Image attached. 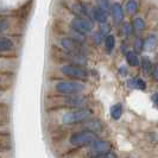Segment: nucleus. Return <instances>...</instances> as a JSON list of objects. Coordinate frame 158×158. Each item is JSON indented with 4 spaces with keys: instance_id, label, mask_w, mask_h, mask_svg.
I'll list each match as a JSON object with an SVG mask.
<instances>
[{
    "instance_id": "1",
    "label": "nucleus",
    "mask_w": 158,
    "mask_h": 158,
    "mask_svg": "<svg viewBox=\"0 0 158 158\" xmlns=\"http://www.w3.org/2000/svg\"><path fill=\"white\" fill-rule=\"evenodd\" d=\"M51 88L56 95H61V96L85 94L89 89L87 83H85L83 81L71 79L56 80L55 82L51 83Z\"/></svg>"
},
{
    "instance_id": "2",
    "label": "nucleus",
    "mask_w": 158,
    "mask_h": 158,
    "mask_svg": "<svg viewBox=\"0 0 158 158\" xmlns=\"http://www.w3.org/2000/svg\"><path fill=\"white\" fill-rule=\"evenodd\" d=\"M90 98L85 94L77 95H65L61 96L57 95L55 98H51V108L55 110H67V108H80V107H87L90 103Z\"/></svg>"
},
{
    "instance_id": "3",
    "label": "nucleus",
    "mask_w": 158,
    "mask_h": 158,
    "mask_svg": "<svg viewBox=\"0 0 158 158\" xmlns=\"http://www.w3.org/2000/svg\"><path fill=\"white\" fill-rule=\"evenodd\" d=\"M94 115V111L90 107H80V108H67L61 114L58 121L63 126H73L81 124L82 121Z\"/></svg>"
},
{
    "instance_id": "4",
    "label": "nucleus",
    "mask_w": 158,
    "mask_h": 158,
    "mask_svg": "<svg viewBox=\"0 0 158 158\" xmlns=\"http://www.w3.org/2000/svg\"><path fill=\"white\" fill-rule=\"evenodd\" d=\"M56 49L62 50L65 52H71V54H79V55L87 56L89 49L87 48L86 43H80L77 40H73L71 37L67 35H61L56 42Z\"/></svg>"
},
{
    "instance_id": "5",
    "label": "nucleus",
    "mask_w": 158,
    "mask_h": 158,
    "mask_svg": "<svg viewBox=\"0 0 158 158\" xmlns=\"http://www.w3.org/2000/svg\"><path fill=\"white\" fill-rule=\"evenodd\" d=\"M98 139H99L98 133L90 132L87 130H82L77 132H73L68 138V142L75 149H80V148H87L89 145H92Z\"/></svg>"
},
{
    "instance_id": "6",
    "label": "nucleus",
    "mask_w": 158,
    "mask_h": 158,
    "mask_svg": "<svg viewBox=\"0 0 158 158\" xmlns=\"http://www.w3.org/2000/svg\"><path fill=\"white\" fill-rule=\"evenodd\" d=\"M58 70L67 79L86 81L89 77V71L83 65H77V64L71 63H61V65L58 67Z\"/></svg>"
},
{
    "instance_id": "7",
    "label": "nucleus",
    "mask_w": 158,
    "mask_h": 158,
    "mask_svg": "<svg viewBox=\"0 0 158 158\" xmlns=\"http://www.w3.org/2000/svg\"><path fill=\"white\" fill-rule=\"evenodd\" d=\"M68 26L71 27L73 30L80 32V33L87 35V33L93 31V29H94V22L90 20L87 17L73 16V18L70 19Z\"/></svg>"
},
{
    "instance_id": "8",
    "label": "nucleus",
    "mask_w": 158,
    "mask_h": 158,
    "mask_svg": "<svg viewBox=\"0 0 158 158\" xmlns=\"http://www.w3.org/2000/svg\"><path fill=\"white\" fill-rule=\"evenodd\" d=\"M112 150V145L110 142L103 140V139H98L95 140L92 145H89V149L87 152L88 158H101L106 153H108Z\"/></svg>"
},
{
    "instance_id": "9",
    "label": "nucleus",
    "mask_w": 158,
    "mask_h": 158,
    "mask_svg": "<svg viewBox=\"0 0 158 158\" xmlns=\"http://www.w3.org/2000/svg\"><path fill=\"white\" fill-rule=\"evenodd\" d=\"M81 127L83 130H87V131H90V132H94V133H100L102 131L103 125L101 123V120L98 118H88L87 120L82 121L81 123Z\"/></svg>"
},
{
    "instance_id": "10",
    "label": "nucleus",
    "mask_w": 158,
    "mask_h": 158,
    "mask_svg": "<svg viewBox=\"0 0 158 158\" xmlns=\"http://www.w3.org/2000/svg\"><path fill=\"white\" fill-rule=\"evenodd\" d=\"M63 5L73 16L86 17L83 12L82 2H80L79 0H63Z\"/></svg>"
},
{
    "instance_id": "11",
    "label": "nucleus",
    "mask_w": 158,
    "mask_h": 158,
    "mask_svg": "<svg viewBox=\"0 0 158 158\" xmlns=\"http://www.w3.org/2000/svg\"><path fill=\"white\" fill-rule=\"evenodd\" d=\"M16 43L13 42L12 38H10L7 36H2L0 37V54H6L12 50H15Z\"/></svg>"
},
{
    "instance_id": "12",
    "label": "nucleus",
    "mask_w": 158,
    "mask_h": 158,
    "mask_svg": "<svg viewBox=\"0 0 158 158\" xmlns=\"http://www.w3.org/2000/svg\"><path fill=\"white\" fill-rule=\"evenodd\" d=\"M111 13H112V17H113V20H114L115 23L120 24L124 20V8H123V6H121L120 4H118V2L112 4Z\"/></svg>"
},
{
    "instance_id": "13",
    "label": "nucleus",
    "mask_w": 158,
    "mask_h": 158,
    "mask_svg": "<svg viewBox=\"0 0 158 158\" xmlns=\"http://www.w3.org/2000/svg\"><path fill=\"white\" fill-rule=\"evenodd\" d=\"M107 19H108V15L106 11H103L102 8L98 7V6L93 7V20L94 22H98L100 24H106Z\"/></svg>"
},
{
    "instance_id": "14",
    "label": "nucleus",
    "mask_w": 158,
    "mask_h": 158,
    "mask_svg": "<svg viewBox=\"0 0 158 158\" xmlns=\"http://www.w3.org/2000/svg\"><path fill=\"white\" fill-rule=\"evenodd\" d=\"M139 65H140V68H142V71L144 75L149 76V75L152 74L153 64H152V61L150 60V57H148V56H143Z\"/></svg>"
},
{
    "instance_id": "15",
    "label": "nucleus",
    "mask_w": 158,
    "mask_h": 158,
    "mask_svg": "<svg viewBox=\"0 0 158 158\" xmlns=\"http://www.w3.org/2000/svg\"><path fill=\"white\" fill-rule=\"evenodd\" d=\"M127 87L131 89H139L145 90L146 89V82L140 77H132L127 81Z\"/></svg>"
},
{
    "instance_id": "16",
    "label": "nucleus",
    "mask_w": 158,
    "mask_h": 158,
    "mask_svg": "<svg viewBox=\"0 0 158 158\" xmlns=\"http://www.w3.org/2000/svg\"><path fill=\"white\" fill-rule=\"evenodd\" d=\"M125 60H126L127 64L132 68L139 67V64H140V60L138 57V54H135V51H131V50H127L125 52Z\"/></svg>"
},
{
    "instance_id": "17",
    "label": "nucleus",
    "mask_w": 158,
    "mask_h": 158,
    "mask_svg": "<svg viewBox=\"0 0 158 158\" xmlns=\"http://www.w3.org/2000/svg\"><path fill=\"white\" fill-rule=\"evenodd\" d=\"M103 45H105V50L108 55H112L114 48H115V37L112 35V33H108L105 38H103Z\"/></svg>"
},
{
    "instance_id": "18",
    "label": "nucleus",
    "mask_w": 158,
    "mask_h": 158,
    "mask_svg": "<svg viewBox=\"0 0 158 158\" xmlns=\"http://www.w3.org/2000/svg\"><path fill=\"white\" fill-rule=\"evenodd\" d=\"M157 43H158V37L156 35L151 33V35H149L146 37V40H144V49L148 50V51H151V50H153L156 48Z\"/></svg>"
},
{
    "instance_id": "19",
    "label": "nucleus",
    "mask_w": 158,
    "mask_h": 158,
    "mask_svg": "<svg viewBox=\"0 0 158 158\" xmlns=\"http://www.w3.org/2000/svg\"><path fill=\"white\" fill-rule=\"evenodd\" d=\"M125 10H126V12L130 16H135V13L138 12V10H139V2H138V0H127Z\"/></svg>"
},
{
    "instance_id": "20",
    "label": "nucleus",
    "mask_w": 158,
    "mask_h": 158,
    "mask_svg": "<svg viewBox=\"0 0 158 158\" xmlns=\"http://www.w3.org/2000/svg\"><path fill=\"white\" fill-rule=\"evenodd\" d=\"M123 115V105L115 103L111 107V117L113 120H119Z\"/></svg>"
},
{
    "instance_id": "21",
    "label": "nucleus",
    "mask_w": 158,
    "mask_h": 158,
    "mask_svg": "<svg viewBox=\"0 0 158 158\" xmlns=\"http://www.w3.org/2000/svg\"><path fill=\"white\" fill-rule=\"evenodd\" d=\"M132 26L137 32H143L146 27V24H145V20L143 19L142 17H135L133 19V23H132Z\"/></svg>"
},
{
    "instance_id": "22",
    "label": "nucleus",
    "mask_w": 158,
    "mask_h": 158,
    "mask_svg": "<svg viewBox=\"0 0 158 158\" xmlns=\"http://www.w3.org/2000/svg\"><path fill=\"white\" fill-rule=\"evenodd\" d=\"M135 47H133V51H135V54H140L143 50H144V40L140 38V37H137L135 40V44H133Z\"/></svg>"
},
{
    "instance_id": "23",
    "label": "nucleus",
    "mask_w": 158,
    "mask_h": 158,
    "mask_svg": "<svg viewBox=\"0 0 158 158\" xmlns=\"http://www.w3.org/2000/svg\"><path fill=\"white\" fill-rule=\"evenodd\" d=\"M96 5H98V7L102 8L103 11H106V12L111 11L112 4L110 0H96Z\"/></svg>"
},
{
    "instance_id": "24",
    "label": "nucleus",
    "mask_w": 158,
    "mask_h": 158,
    "mask_svg": "<svg viewBox=\"0 0 158 158\" xmlns=\"http://www.w3.org/2000/svg\"><path fill=\"white\" fill-rule=\"evenodd\" d=\"M132 32H133V26L131 25V23H124L123 25V33H124V36L125 37H130L131 35H132Z\"/></svg>"
},
{
    "instance_id": "25",
    "label": "nucleus",
    "mask_w": 158,
    "mask_h": 158,
    "mask_svg": "<svg viewBox=\"0 0 158 158\" xmlns=\"http://www.w3.org/2000/svg\"><path fill=\"white\" fill-rule=\"evenodd\" d=\"M93 42H94V44L95 45H98V47H100L101 44H102V40H103V36L100 33V32L98 31V32H94L93 33Z\"/></svg>"
},
{
    "instance_id": "26",
    "label": "nucleus",
    "mask_w": 158,
    "mask_h": 158,
    "mask_svg": "<svg viewBox=\"0 0 158 158\" xmlns=\"http://www.w3.org/2000/svg\"><path fill=\"white\" fill-rule=\"evenodd\" d=\"M99 32L102 35L103 37H106L110 33V26L107 24H101V27H100V31Z\"/></svg>"
},
{
    "instance_id": "27",
    "label": "nucleus",
    "mask_w": 158,
    "mask_h": 158,
    "mask_svg": "<svg viewBox=\"0 0 158 158\" xmlns=\"http://www.w3.org/2000/svg\"><path fill=\"white\" fill-rule=\"evenodd\" d=\"M7 83H8V76H7V75L0 74V88L5 87Z\"/></svg>"
},
{
    "instance_id": "28",
    "label": "nucleus",
    "mask_w": 158,
    "mask_h": 158,
    "mask_svg": "<svg viewBox=\"0 0 158 158\" xmlns=\"http://www.w3.org/2000/svg\"><path fill=\"white\" fill-rule=\"evenodd\" d=\"M152 77H153V80L156 81V82H158V62L156 63V65L153 67V69H152Z\"/></svg>"
},
{
    "instance_id": "29",
    "label": "nucleus",
    "mask_w": 158,
    "mask_h": 158,
    "mask_svg": "<svg viewBox=\"0 0 158 158\" xmlns=\"http://www.w3.org/2000/svg\"><path fill=\"white\" fill-rule=\"evenodd\" d=\"M151 100H152V102L158 107V90L157 92H155L153 94L151 95Z\"/></svg>"
},
{
    "instance_id": "30",
    "label": "nucleus",
    "mask_w": 158,
    "mask_h": 158,
    "mask_svg": "<svg viewBox=\"0 0 158 158\" xmlns=\"http://www.w3.org/2000/svg\"><path fill=\"white\" fill-rule=\"evenodd\" d=\"M119 73H120L121 76H126L127 74H128V71H127V69L125 68V67H121V68L119 69Z\"/></svg>"
},
{
    "instance_id": "31",
    "label": "nucleus",
    "mask_w": 158,
    "mask_h": 158,
    "mask_svg": "<svg viewBox=\"0 0 158 158\" xmlns=\"http://www.w3.org/2000/svg\"><path fill=\"white\" fill-rule=\"evenodd\" d=\"M103 158H118V157H117V155H115L114 152H112V151H110L108 153H106V155L103 156Z\"/></svg>"
},
{
    "instance_id": "32",
    "label": "nucleus",
    "mask_w": 158,
    "mask_h": 158,
    "mask_svg": "<svg viewBox=\"0 0 158 158\" xmlns=\"http://www.w3.org/2000/svg\"><path fill=\"white\" fill-rule=\"evenodd\" d=\"M1 96H2V93H1V90H0V99H1Z\"/></svg>"
},
{
    "instance_id": "33",
    "label": "nucleus",
    "mask_w": 158,
    "mask_h": 158,
    "mask_svg": "<svg viewBox=\"0 0 158 158\" xmlns=\"http://www.w3.org/2000/svg\"><path fill=\"white\" fill-rule=\"evenodd\" d=\"M0 67H1V61H0Z\"/></svg>"
},
{
    "instance_id": "34",
    "label": "nucleus",
    "mask_w": 158,
    "mask_h": 158,
    "mask_svg": "<svg viewBox=\"0 0 158 158\" xmlns=\"http://www.w3.org/2000/svg\"><path fill=\"white\" fill-rule=\"evenodd\" d=\"M130 158H135V157H130Z\"/></svg>"
}]
</instances>
